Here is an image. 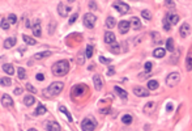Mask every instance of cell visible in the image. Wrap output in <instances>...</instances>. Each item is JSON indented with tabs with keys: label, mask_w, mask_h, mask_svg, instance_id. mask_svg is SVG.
<instances>
[{
	"label": "cell",
	"mask_w": 192,
	"mask_h": 131,
	"mask_svg": "<svg viewBox=\"0 0 192 131\" xmlns=\"http://www.w3.org/2000/svg\"><path fill=\"white\" fill-rule=\"evenodd\" d=\"M21 93H22V89H21V88H16V89H14V94L18 96V94H21Z\"/></svg>",
	"instance_id": "obj_46"
},
{
	"label": "cell",
	"mask_w": 192,
	"mask_h": 131,
	"mask_svg": "<svg viewBox=\"0 0 192 131\" xmlns=\"http://www.w3.org/2000/svg\"><path fill=\"white\" fill-rule=\"evenodd\" d=\"M37 80H38V81H43L45 80V75L43 74H38V75H37Z\"/></svg>",
	"instance_id": "obj_44"
},
{
	"label": "cell",
	"mask_w": 192,
	"mask_h": 131,
	"mask_svg": "<svg viewBox=\"0 0 192 131\" xmlns=\"http://www.w3.org/2000/svg\"><path fill=\"white\" fill-rule=\"evenodd\" d=\"M89 7L91 8V9H96L97 5H96V3H94V1H90V3H89Z\"/></svg>",
	"instance_id": "obj_47"
},
{
	"label": "cell",
	"mask_w": 192,
	"mask_h": 131,
	"mask_svg": "<svg viewBox=\"0 0 192 131\" xmlns=\"http://www.w3.org/2000/svg\"><path fill=\"white\" fill-rule=\"evenodd\" d=\"M46 129L47 131H60V124L55 121H48L46 123Z\"/></svg>",
	"instance_id": "obj_12"
},
{
	"label": "cell",
	"mask_w": 192,
	"mask_h": 131,
	"mask_svg": "<svg viewBox=\"0 0 192 131\" xmlns=\"http://www.w3.org/2000/svg\"><path fill=\"white\" fill-rule=\"evenodd\" d=\"M141 16L144 17L145 20H150V19H152V13H150V12H149L148 9H144V11H142V12H141Z\"/></svg>",
	"instance_id": "obj_34"
},
{
	"label": "cell",
	"mask_w": 192,
	"mask_h": 131,
	"mask_svg": "<svg viewBox=\"0 0 192 131\" xmlns=\"http://www.w3.org/2000/svg\"><path fill=\"white\" fill-rule=\"evenodd\" d=\"M84 58H82V55H80V58H78V63H80V64H82V63H84Z\"/></svg>",
	"instance_id": "obj_49"
},
{
	"label": "cell",
	"mask_w": 192,
	"mask_h": 131,
	"mask_svg": "<svg viewBox=\"0 0 192 131\" xmlns=\"http://www.w3.org/2000/svg\"><path fill=\"white\" fill-rule=\"evenodd\" d=\"M96 21H97V17L94 16L93 13H86L84 16V25L89 29H93L94 25H96Z\"/></svg>",
	"instance_id": "obj_5"
},
{
	"label": "cell",
	"mask_w": 192,
	"mask_h": 131,
	"mask_svg": "<svg viewBox=\"0 0 192 131\" xmlns=\"http://www.w3.org/2000/svg\"><path fill=\"white\" fill-rule=\"evenodd\" d=\"M186 68H187L188 71L192 69V53L187 54V58H186Z\"/></svg>",
	"instance_id": "obj_23"
},
{
	"label": "cell",
	"mask_w": 192,
	"mask_h": 131,
	"mask_svg": "<svg viewBox=\"0 0 192 131\" xmlns=\"http://www.w3.org/2000/svg\"><path fill=\"white\" fill-rule=\"evenodd\" d=\"M133 93L139 97H146L149 96V89H145L142 87H135L133 88Z\"/></svg>",
	"instance_id": "obj_10"
},
{
	"label": "cell",
	"mask_w": 192,
	"mask_h": 131,
	"mask_svg": "<svg viewBox=\"0 0 192 131\" xmlns=\"http://www.w3.org/2000/svg\"><path fill=\"white\" fill-rule=\"evenodd\" d=\"M115 24H116V21H115V19L114 17H107V19H106V26H107L109 29H112L115 26Z\"/></svg>",
	"instance_id": "obj_25"
},
{
	"label": "cell",
	"mask_w": 192,
	"mask_h": 131,
	"mask_svg": "<svg viewBox=\"0 0 192 131\" xmlns=\"http://www.w3.org/2000/svg\"><path fill=\"white\" fill-rule=\"evenodd\" d=\"M131 26L135 30H139L141 28V22H140V20L137 19V17H132V19H131Z\"/></svg>",
	"instance_id": "obj_19"
},
{
	"label": "cell",
	"mask_w": 192,
	"mask_h": 131,
	"mask_svg": "<svg viewBox=\"0 0 192 131\" xmlns=\"http://www.w3.org/2000/svg\"><path fill=\"white\" fill-rule=\"evenodd\" d=\"M165 4H167L169 7H174V4H175V3H174V1H165Z\"/></svg>",
	"instance_id": "obj_48"
},
{
	"label": "cell",
	"mask_w": 192,
	"mask_h": 131,
	"mask_svg": "<svg viewBox=\"0 0 192 131\" xmlns=\"http://www.w3.org/2000/svg\"><path fill=\"white\" fill-rule=\"evenodd\" d=\"M97 127V122L93 119V118L88 117L85 118L84 121L81 122V129L82 131H94V129Z\"/></svg>",
	"instance_id": "obj_3"
},
{
	"label": "cell",
	"mask_w": 192,
	"mask_h": 131,
	"mask_svg": "<svg viewBox=\"0 0 192 131\" xmlns=\"http://www.w3.org/2000/svg\"><path fill=\"white\" fill-rule=\"evenodd\" d=\"M14 45H16V38L14 37H11V38H8L4 41V47L5 48H11V47H13Z\"/></svg>",
	"instance_id": "obj_20"
},
{
	"label": "cell",
	"mask_w": 192,
	"mask_h": 131,
	"mask_svg": "<svg viewBox=\"0 0 192 131\" xmlns=\"http://www.w3.org/2000/svg\"><path fill=\"white\" fill-rule=\"evenodd\" d=\"M59 110L62 111V113H64V114H65L67 117H68V121H69V122H72V115L68 113V110H67V108H65V106H60V108H59Z\"/></svg>",
	"instance_id": "obj_33"
},
{
	"label": "cell",
	"mask_w": 192,
	"mask_h": 131,
	"mask_svg": "<svg viewBox=\"0 0 192 131\" xmlns=\"http://www.w3.org/2000/svg\"><path fill=\"white\" fill-rule=\"evenodd\" d=\"M114 72H115V69H114V67H110V69H109V72H107V75H109V76H111V75H114Z\"/></svg>",
	"instance_id": "obj_45"
},
{
	"label": "cell",
	"mask_w": 192,
	"mask_h": 131,
	"mask_svg": "<svg viewBox=\"0 0 192 131\" xmlns=\"http://www.w3.org/2000/svg\"><path fill=\"white\" fill-rule=\"evenodd\" d=\"M165 19L169 21L171 25H175V24H178V21H179V16L176 13H167L166 16H165Z\"/></svg>",
	"instance_id": "obj_13"
},
{
	"label": "cell",
	"mask_w": 192,
	"mask_h": 131,
	"mask_svg": "<svg viewBox=\"0 0 192 131\" xmlns=\"http://www.w3.org/2000/svg\"><path fill=\"white\" fill-rule=\"evenodd\" d=\"M179 34H180V37H182V38H187L188 35L191 34V26L188 25L187 22L182 24L180 28H179Z\"/></svg>",
	"instance_id": "obj_7"
},
{
	"label": "cell",
	"mask_w": 192,
	"mask_h": 131,
	"mask_svg": "<svg viewBox=\"0 0 192 131\" xmlns=\"http://www.w3.org/2000/svg\"><path fill=\"white\" fill-rule=\"evenodd\" d=\"M1 103L4 108H11V106H13V100H12V97L9 94H3Z\"/></svg>",
	"instance_id": "obj_11"
},
{
	"label": "cell",
	"mask_w": 192,
	"mask_h": 131,
	"mask_svg": "<svg viewBox=\"0 0 192 131\" xmlns=\"http://www.w3.org/2000/svg\"><path fill=\"white\" fill-rule=\"evenodd\" d=\"M34 102H35V98H34V96H32V94H27V96L24 97V103H25L26 106H32Z\"/></svg>",
	"instance_id": "obj_18"
},
{
	"label": "cell",
	"mask_w": 192,
	"mask_h": 131,
	"mask_svg": "<svg viewBox=\"0 0 192 131\" xmlns=\"http://www.w3.org/2000/svg\"><path fill=\"white\" fill-rule=\"evenodd\" d=\"M166 48L169 51H174V39L173 38H169L166 41Z\"/></svg>",
	"instance_id": "obj_31"
},
{
	"label": "cell",
	"mask_w": 192,
	"mask_h": 131,
	"mask_svg": "<svg viewBox=\"0 0 192 131\" xmlns=\"http://www.w3.org/2000/svg\"><path fill=\"white\" fill-rule=\"evenodd\" d=\"M152 67H153V63H152V62H146L145 66H144V68H145L146 72H150L152 71Z\"/></svg>",
	"instance_id": "obj_40"
},
{
	"label": "cell",
	"mask_w": 192,
	"mask_h": 131,
	"mask_svg": "<svg viewBox=\"0 0 192 131\" xmlns=\"http://www.w3.org/2000/svg\"><path fill=\"white\" fill-rule=\"evenodd\" d=\"M12 84V80L9 77H0V85H4V87H9Z\"/></svg>",
	"instance_id": "obj_28"
},
{
	"label": "cell",
	"mask_w": 192,
	"mask_h": 131,
	"mask_svg": "<svg viewBox=\"0 0 192 131\" xmlns=\"http://www.w3.org/2000/svg\"><path fill=\"white\" fill-rule=\"evenodd\" d=\"M129 26H131V22H128V21H126V20L120 21V22L118 24V29H119V32H120L122 34H126V33H128Z\"/></svg>",
	"instance_id": "obj_9"
},
{
	"label": "cell",
	"mask_w": 192,
	"mask_h": 131,
	"mask_svg": "<svg viewBox=\"0 0 192 131\" xmlns=\"http://www.w3.org/2000/svg\"><path fill=\"white\" fill-rule=\"evenodd\" d=\"M22 39H24V41L26 42L27 45H35V43H37V42H35V39L30 38L29 35H26V34H24V35H22Z\"/></svg>",
	"instance_id": "obj_32"
},
{
	"label": "cell",
	"mask_w": 192,
	"mask_h": 131,
	"mask_svg": "<svg viewBox=\"0 0 192 131\" xmlns=\"http://www.w3.org/2000/svg\"><path fill=\"white\" fill-rule=\"evenodd\" d=\"M112 7H114L120 14H126V13H128V11H129V5H128L127 3H123V1H115L114 4H112Z\"/></svg>",
	"instance_id": "obj_6"
},
{
	"label": "cell",
	"mask_w": 192,
	"mask_h": 131,
	"mask_svg": "<svg viewBox=\"0 0 192 131\" xmlns=\"http://www.w3.org/2000/svg\"><path fill=\"white\" fill-rule=\"evenodd\" d=\"M122 121H123L124 124H131L132 123V121H133V118H132V115L131 114H124L123 117H122Z\"/></svg>",
	"instance_id": "obj_27"
},
{
	"label": "cell",
	"mask_w": 192,
	"mask_h": 131,
	"mask_svg": "<svg viewBox=\"0 0 192 131\" xmlns=\"http://www.w3.org/2000/svg\"><path fill=\"white\" fill-rule=\"evenodd\" d=\"M110 50H111L114 54H118V53H119V45L112 43V45H111V47H110Z\"/></svg>",
	"instance_id": "obj_38"
},
{
	"label": "cell",
	"mask_w": 192,
	"mask_h": 131,
	"mask_svg": "<svg viewBox=\"0 0 192 131\" xmlns=\"http://www.w3.org/2000/svg\"><path fill=\"white\" fill-rule=\"evenodd\" d=\"M180 75L178 74V72H173V74H170L167 76L166 79V84L169 85V87H176V85L179 84V81H180Z\"/></svg>",
	"instance_id": "obj_4"
},
{
	"label": "cell",
	"mask_w": 192,
	"mask_h": 131,
	"mask_svg": "<svg viewBox=\"0 0 192 131\" xmlns=\"http://www.w3.org/2000/svg\"><path fill=\"white\" fill-rule=\"evenodd\" d=\"M29 131H37V130H35V129H30Z\"/></svg>",
	"instance_id": "obj_51"
},
{
	"label": "cell",
	"mask_w": 192,
	"mask_h": 131,
	"mask_svg": "<svg viewBox=\"0 0 192 131\" xmlns=\"http://www.w3.org/2000/svg\"><path fill=\"white\" fill-rule=\"evenodd\" d=\"M115 41H116V38H115V34L112 32H106L105 33V42L109 45H112L115 43Z\"/></svg>",
	"instance_id": "obj_14"
},
{
	"label": "cell",
	"mask_w": 192,
	"mask_h": 131,
	"mask_svg": "<svg viewBox=\"0 0 192 131\" xmlns=\"http://www.w3.org/2000/svg\"><path fill=\"white\" fill-rule=\"evenodd\" d=\"M69 71V64L67 60H59L52 66V74L55 76H64L68 74Z\"/></svg>",
	"instance_id": "obj_2"
},
{
	"label": "cell",
	"mask_w": 192,
	"mask_h": 131,
	"mask_svg": "<svg viewBox=\"0 0 192 131\" xmlns=\"http://www.w3.org/2000/svg\"><path fill=\"white\" fill-rule=\"evenodd\" d=\"M158 88V81L157 80H149L148 81V89H157Z\"/></svg>",
	"instance_id": "obj_29"
},
{
	"label": "cell",
	"mask_w": 192,
	"mask_h": 131,
	"mask_svg": "<svg viewBox=\"0 0 192 131\" xmlns=\"http://www.w3.org/2000/svg\"><path fill=\"white\" fill-rule=\"evenodd\" d=\"M50 55H51L50 51H43V53H38V54H35V55H34V59L41 60V59H45V58H47V56H50Z\"/></svg>",
	"instance_id": "obj_24"
},
{
	"label": "cell",
	"mask_w": 192,
	"mask_h": 131,
	"mask_svg": "<svg viewBox=\"0 0 192 131\" xmlns=\"http://www.w3.org/2000/svg\"><path fill=\"white\" fill-rule=\"evenodd\" d=\"M114 89H115V93H116L118 96L120 97V98H123V100L128 98V93H127V92H126V90H124V89H122L120 87H115Z\"/></svg>",
	"instance_id": "obj_17"
},
{
	"label": "cell",
	"mask_w": 192,
	"mask_h": 131,
	"mask_svg": "<svg viewBox=\"0 0 192 131\" xmlns=\"http://www.w3.org/2000/svg\"><path fill=\"white\" fill-rule=\"evenodd\" d=\"M32 28H33V34H34L35 37H41V34H42L41 22H39V21H35V24L32 26Z\"/></svg>",
	"instance_id": "obj_15"
},
{
	"label": "cell",
	"mask_w": 192,
	"mask_h": 131,
	"mask_svg": "<svg viewBox=\"0 0 192 131\" xmlns=\"http://www.w3.org/2000/svg\"><path fill=\"white\" fill-rule=\"evenodd\" d=\"M93 81H94V87H96L97 90H101L103 87V83H102V79H101L99 75H94L93 77Z\"/></svg>",
	"instance_id": "obj_16"
},
{
	"label": "cell",
	"mask_w": 192,
	"mask_h": 131,
	"mask_svg": "<svg viewBox=\"0 0 192 131\" xmlns=\"http://www.w3.org/2000/svg\"><path fill=\"white\" fill-rule=\"evenodd\" d=\"M7 20L9 21V24H16V22H17V17L14 16V14H9Z\"/></svg>",
	"instance_id": "obj_37"
},
{
	"label": "cell",
	"mask_w": 192,
	"mask_h": 131,
	"mask_svg": "<svg viewBox=\"0 0 192 131\" xmlns=\"http://www.w3.org/2000/svg\"><path fill=\"white\" fill-rule=\"evenodd\" d=\"M63 88H64V84L62 81H55V83H52L50 87H47L43 90V96L45 97H55V96H58V94H60Z\"/></svg>",
	"instance_id": "obj_1"
},
{
	"label": "cell",
	"mask_w": 192,
	"mask_h": 131,
	"mask_svg": "<svg viewBox=\"0 0 192 131\" xmlns=\"http://www.w3.org/2000/svg\"><path fill=\"white\" fill-rule=\"evenodd\" d=\"M77 17H78V14H77V13H73V14H72V17H71V19H69V21H68V22H69V25L75 22V21L77 20Z\"/></svg>",
	"instance_id": "obj_41"
},
{
	"label": "cell",
	"mask_w": 192,
	"mask_h": 131,
	"mask_svg": "<svg viewBox=\"0 0 192 131\" xmlns=\"http://www.w3.org/2000/svg\"><path fill=\"white\" fill-rule=\"evenodd\" d=\"M163 29L165 30H170V29H171V24H170L166 19H163Z\"/></svg>",
	"instance_id": "obj_39"
},
{
	"label": "cell",
	"mask_w": 192,
	"mask_h": 131,
	"mask_svg": "<svg viewBox=\"0 0 192 131\" xmlns=\"http://www.w3.org/2000/svg\"><path fill=\"white\" fill-rule=\"evenodd\" d=\"M71 5H65L64 3H60L59 5H58V12H59V14L62 17H65L68 16V13L71 12Z\"/></svg>",
	"instance_id": "obj_8"
},
{
	"label": "cell",
	"mask_w": 192,
	"mask_h": 131,
	"mask_svg": "<svg viewBox=\"0 0 192 131\" xmlns=\"http://www.w3.org/2000/svg\"><path fill=\"white\" fill-rule=\"evenodd\" d=\"M3 71L8 75H13L14 74V69H13V66L12 64H4L3 66Z\"/></svg>",
	"instance_id": "obj_26"
},
{
	"label": "cell",
	"mask_w": 192,
	"mask_h": 131,
	"mask_svg": "<svg viewBox=\"0 0 192 131\" xmlns=\"http://www.w3.org/2000/svg\"><path fill=\"white\" fill-rule=\"evenodd\" d=\"M171 109H173V105H171V103H169V105H167V110H171Z\"/></svg>",
	"instance_id": "obj_50"
},
{
	"label": "cell",
	"mask_w": 192,
	"mask_h": 131,
	"mask_svg": "<svg viewBox=\"0 0 192 131\" xmlns=\"http://www.w3.org/2000/svg\"><path fill=\"white\" fill-rule=\"evenodd\" d=\"M86 58H91V55H93V46H86Z\"/></svg>",
	"instance_id": "obj_36"
},
{
	"label": "cell",
	"mask_w": 192,
	"mask_h": 131,
	"mask_svg": "<svg viewBox=\"0 0 192 131\" xmlns=\"http://www.w3.org/2000/svg\"><path fill=\"white\" fill-rule=\"evenodd\" d=\"M99 62H101V63H105V64H107V63H110V59H106L105 56H99Z\"/></svg>",
	"instance_id": "obj_43"
},
{
	"label": "cell",
	"mask_w": 192,
	"mask_h": 131,
	"mask_svg": "<svg viewBox=\"0 0 192 131\" xmlns=\"http://www.w3.org/2000/svg\"><path fill=\"white\" fill-rule=\"evenodd\" d=\"M17 74H18V79H20V80H24V79L26 77V72H25V69H24L22 67H18Z\"/></svg>",
	"instance_id": "obj_30"
},
{
	"label": "cell",
	"mask_w": 192,
	"mask_h": 131,
	"mask_svg": "<svg viewBox=\"0 0 192 131\" xmlns=\"http://www.w3.org/2000/svg\"><path fill=\"white\" fill-rule=\"evenodd\" d=\"M165 54H166V51H165V48H162V47H157V48H155V50L153 51L154 58H163Z\"/></svg>",
	"instance_id": "obj_21"
},
{
	"label": "cell",
	"mask_w": 192,
	"mask_h": 131,
	"mask_svg": "<svg viewBox=\"0 0 192 131\" xmlns=\"http://www.w3.org/2000/svg\"><path fill=\"white\" fill-rule=\"evenodd\" d=\"M9 26H11L9 21H8L7 19H3V20H1V28L4 29V30H7V29H9Z\"/></svg>",
	"instance_id": "obj_35"
},
{
	"label": "cell",
	"mask_w": 192,
	"mask_h": 131,
	"mask_svg": "<svg viewBox=\"0 0 192 131\" xmlns=\"http://www.w3.org/2000/svg\"><path fill=\"white\" fill-rule=\"evenodd\" d=\"M26 88L30 90V92H33V93H35V92H37V89H35L34 87H33L32 84H26Z\"/></svg>",
	"instance_id": "obj_42"
},
{
	"label": "cell",
	"mask_w": 192,
	"mask_h": 131,
	"mask_svg": "<svg viewBox=\"0 0 192 131\" xmlns=\"http://www.w3.org/2000/svg\"><path fill=\"white\" fill-rule=\"evenodd\" d=\"M46 108L42 103H38V106H37V109H35V111H34V114L35 115H43V114H46Z\"/></svg>",
	"instance_id": "obj_22"
}]
</instances>
